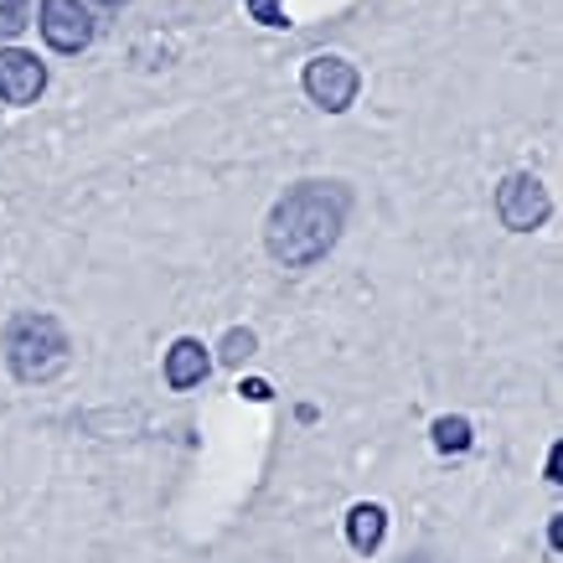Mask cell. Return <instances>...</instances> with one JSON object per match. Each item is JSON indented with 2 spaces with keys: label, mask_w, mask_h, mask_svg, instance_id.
Here are the masks:
<instances>
[{
  "label": "cell",
  "mask_w": 563,
  "mask_h": 563,
  "mask_svg": "<svg viewBox=\"0 0 563 563\" xmlns=\"http://www.w3.org/2000/svg\"><path fill=\"white\" fill-rule=\"evenodd\" d=\"M47 88V68L36 63L32 52L5 47L0 52V99L5 103H36Z\"/></svg>",
  "instance_id": "6"
},
{
  "label": "cell",
  "mask_w": 563,
  "mask_h": 563,
  "mask_svg": "<svg viewBox=\"0 0 563 563\" xmlns=\"http://www.w3.org/2000/svg\"><path fill=\"white\" fill-rule=\"evenodd\" d=\"M207 373H212V357H207V346L197 342V336H181V342L166 352V383H172V388H197Z\"/></svg>",
  "instance_id": "7"
},
{
  "label": "cell",
  "mask_w": 563,
  "mask_h": 563,
  "mask_svg": "<svg viewBox=\"0 0 563 563\" xmlns=\"http://www.w3.org/2000/svg\"><path fill=\"white\" fill-rule=\"evenodd\" d=\"M346 222V191L325 187V181H300L274 202L269 222H264V243L285 269H310L316 258H325L342 239Z\"/></svg>",
  "instance_id": "1"
},
{
  "label": "cell",
  "mask_w": 563,
  "mask_h": 563,
  "mask_svg": "<svg viewBox=\"0 0 563 563\" xmlns=\"http://www.w3.org/2000/svg\"><path fill=\"white\" fill-rule=\"evenodd\" d=\"M36 26H42L52 52H68V57L93 42V16H88V5H78V0H42Z\"/></svg>",
  "instance_id": "5"
},
{
  "label": "cell",
  "mask_w": 563,
  "mask_h": 563,
  "mask_svg": "<svg viewBox=\"0 0 563 563\" xmlns=\"http://www.w3.org/2000/svg\"><path fill=\"white\" fill-rule=\"evenodd\" d=\"M383 532H388V512H383L377 501L352 507V517H346V543L357 548V553H373V548L383 543Z\"/></svg>",
  "instance_id": "8"
},
{
  "label": "cell",
  "mask_w": 563,
  "mask_h": 563,
  "mask_svg": "<svg viewBox=\"0 0 563 563\" xmlns=\"http://www.w3.org/2000/svg\"><path fill=\"white\" fill-rule=\"evenodd\" d=\"M243 393H249L254 404H264V398H269V383H258V377H254V383H243Z\"/></svg>",
  "instance_id": "13"
},
{
  "label": "cell",
  "mask_w": 563,
  "mask_h": 563,
  "mask_svg": "<svg viewBox=\"0 0 563 563\" xmlns=\"http://www.w3.org/2000/svg\"><path fill=\"white\" fill-rule=\"evenodd\" d=\"M99 5H109V11H120V5H124V0H99Z\"/></svg>",
  "instance_id": "14"
},
{
  "label": "cell",
  "mask_w": 563,
  "mask_h": 563,
  "mask_svg": "<svg viewBox=\"0 0 563 563\" xmlns=\"http://www.w3.org/2000/svg\"><path fill=\"white\" fill-rule=\"evenodd\" d=\"M548 187L538 176H507L501 191H496V218L507 222L512 233H532V228H543L548 218Z\"/></svg>",
  "instance_id": "4"
},
{
  "label": "cell",
  "mask_w": 563,
  "mask_h": 563,
  "mask_svg": "<svg viewBox=\"0 0 563 563\" xmlns=\"http://www.w3.org/2000/svg\"><path fill=\"white\" fill-rule=\"evenodd\" d=\"M434 444L461 455V450H471V424H465L461 413H450V419H434Z\"/></svg>",
  "instance_id": "9"
},
{
  "label": "cell",
  "mask_w": 563,
  "mask_h": 563,
  "mask_svg": "<svg viewBox=\"0 0 563 563\" xmlns=\"http://www.w3.org/2000/svg\"><path fill=\"white\" fill-rule=\"evenodd\" d=\"M32 26V0H0V36H21Z\"/></svg>",
  "instance_id": "10"
},
{
  "label": "cell",
  "mask_w": 563,
  "mask_h": 563,
  "mask_svg": "<svg viewBox=\"0 0 563 563\" xmlns=\"http://www.w3.org/2000/svg\"><path fill=\"white\" fill-rule=\"evenodd\" d=\"M243 357H254V331H233L228 346H222V362H233V367H239Z\"/></svg>",
  "instance_id": "11"
},
{
  "label": "cell",
  "mask_w": 563,
  "mask_h": 563,
  "mask_svg": "<svg viewBox=\"0 0 563 563\" xmlns=\"http://www.w3.org/2000/svg\"><path fill=\"white\" fill-rule=\"evenodd\" d=\"M5 357H11V373L21 383H47L73 357L68 331L52 321V316H16L11 331H5Z\"/></svg>",
  "instance_id": "2"
},
{
  "label": "cell",
  "mask_w": 563,
  "mask_h": 563,
  "mask_svg": "<svg viewBox=\"0 0 563 563\" xmlns=\"http://www.w3.org/2000/svg\"><path fill=\"white\" fill-rule=\"evenodd\" d=\"M306 93L321 103L325 114H346L352 103H357V88H362V73L357 63H346L336 52H325V57H310L306 63Z\"/></svg>",
  "instance_id": "3"
},
{
  "label": "cell",
  "mask_w": 563,
  "mask_h": 563,
  "mask_svg": "<svg viewBox=\"0 0 563 563\" xmlns=\"http://www.w3.org/2000/svg\"><path fill=\"white\" fill-rule=\"evenodd\" d=\"M249 11H254V21H264V26H285V5H279V0H249Z\"/></svg>",
  "instance_id": "12"
}]
</instances>
